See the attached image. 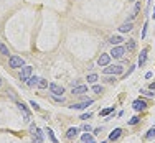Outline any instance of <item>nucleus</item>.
Segmentation results:
<instances>
[{
	"mask_svg": "<svg viewBox=\"0 0 155 143\" xmlns=\"http://www.w3.org/2000/svg\"><path fill=\"white\" fill-rule=\"evenodd\" d=\"M124 72V68L120 64H114V66H106L104 68V74H114V76H117V74H122Z\"/></svg>",
	"mask_w": 155,
	"mask_h": 143,
	"instance_id": "f257e3e1",
	"label": "nucleus"
},
{
	"mask_svg": "<svg viewBox=\"0 0 155 143\" xmlns=\"http://www.w3.org/2000/svg\"><path fill=\"white\" fill-rule=\"evenodd\" d=\"M8 66H10L12 69L23 68V66H25V61L21 59L20 56H10V59H8Z\"/></svg>",
	"mask_w": 155,
	"mask_h": 143,
	"instance_id": "f03ea898",
	"label": "nucleus"
},
{
	"mask_svg": "<svg viewBox=\"0 0 155 143\" xmlns=\"http://www.w3.org/2000/svg\"><path fill=\"white\" fill-rule=\"evenodd\" d=\"M30 132H31V135H33V140H35V143H43V133H41V130H40V128H36L35 125H31L30 127Z\"/></svg>",
	"mask_w": 155,
	"mask_h": 143,
	"instance_id": "7ed1b4c3",
	"label": "nucleus"
},
{
	"mask_svg": "<svg viewBox=\"0 0 155 143\" xmlns=\"http://www.w3.org/2000/svg\"><path fill=\"white\" fill-rule=\"evenodd\" d=\"M31 72H33L31 66H23V68H21V71H20V79L23 81V82H27V81L31 78Z\"/></svg>",
	"mask_w": 155,
	"mask_h": 143,
	"instance_id": "20e7f679",
	"label": "nucleus"
},
{
	"mask_svg": "<svg viewBox=\"0 0 155 143\" xmlns=\"http://www.w3.org/2000/svg\"><path fill=\"white\" fill-rule=\"evenodd\" d=\"M125 51H127V49H125L124 46H114L112 51H110V58H116V59H119V58L124 56Z\"/></svg>",
	"mask_w": 155,
	"mask_h": 143,
	"instance_id": "39448f33",
	"label": "nucleus"
},
{
	"mask_svg": "<svg viewBox=\"0 0 155 143\" xmlns=\"http://www.w3.org/2000/svg\"><path fill=\"white\" fill-rule=\"evenodd\" d=\"M50 92L53 95H56V97H60V95H63V92H64V89H63V86H58V84H50Z\"/></svg>",
	"mask_w": 155,
	"mask_h": 143,
	"instance_id": "423d86ee",
	"label": "nucleus"
},
{
	"mask_svg": "<svg viewBox=\"0 0 155 143\" xmlns=\"http://www.w3.org/2000/svg\"><path fill=\"white\" fill-rule=\"evenodd\" d=\"M17 105H18V109H20V110L23 112V115H25V120H27V122H30V120H31V113H30V110L27 109V105H25V104H21V102H18Z\"/></svg>",
	"mask_w": 155,
	"mask_h": 143,
	"instance_id": "0eeeda50",
	"label": "nucleus"
},
{
	"mask_svg": "<svg viewBox=\"0 0 155 143\" xmlns=\"http://www.w3.org/2000/svg\"><path fill=\"white\" fill-rule=\"evenodd\" d=\"M94 100H91V99H87V100H84V102H79V104H73V105H69L71 109H76V110H79V109H87V105H91Z\"/></svg>",
	"mask_w": 155,
	"mask_h": 143,
	"instance_id": "6e6552de",
	"label": "nucleus"
},
{
	"mask_svg": "<svg viewBox=\"0 0 155 143\" xmlns=\"http://www.w3.org/2000/svg\"><path fill=\"white\" fill-rule=\"evenodd\" d=\"M110 61V54H101L97 59V66H109Z\"/></svg>",
	"mask_w": 155,
	"mask_h": 143,
	"instance_id": "1a4fd4ad",
	"label": "nucleus"
},
{
	"mask_svg": "<svg viewBox=\"0 0 155 143\" xmlns=\"http://www.w3.org/2000/svg\"><path fill=\"white\" fill-rule=\"evenodd\" d=\"M78 133H79V128H78V127H71L68 132H66V138L73 140V138H76V137H78Z\"/></svg>",
	"mask_w": 155,
	"mask_h": 143,
	"instance_id": "9d476101",
	"label": "nucleus"
},
{
	"mask_svg": "<svg viewBox=\"0 0 155 143\" xmlns=\"http://www.w3.org/2000/svg\"><path fill=\"white\" fill-rule=\"evenodd\" d=\"M132 107H134V110H143V109H147V102L145 100H134Z\"/></svg>",
	"mask_w": 155,
	"mask_h": 143,
	"instance_id": "9b49d317",
	"label": "nucleus"
},
{
	"mask_svg": "<svg viewBox=\"0 0 155 143\" xmlns=\"http://www.w3.org/2000/svg\"><path fill=\"white\" fill-rule=\"evenodd\" d=\"M147 53H149V49H147V48H143V49L140 51V54H139V66H143V64H145V61H147Z\"/></svg>",
	"mask_w": 155,
	"mask_h": 143,
	"instance_id": "f8f14e48",
	"label": "nucleus"
},
{
	"mask_svg": "<svg viewBox=\"0 0 155 143\" xmlns=\"http://www.w3.org/2000/svg\"><path fill=\"white\" fill-rule=\"evenodd\" d=\"M120 135H122V130H120V128H116L114 132H110V135H109V140L116 141V140H119V138H120Z\"/></svg>",
	"mask_w": 155,
	"mask_h": 143,
	"instance_id": "ddd939ff",
	"label": "nucleus"
},
{
	"mask_svg": "<svg viewBox=\"0 0 155 143\" xmlns=\"http://www.w3.org/2000/svg\"><path fill=\"white\" fill-rule=\"evenodd\" d=\"M74 95H79V94H84V92H87V87L86 86H74L73 87V91H71Z\"/></svg>",
	"mask_w": 155,
	"mask_h": 143,
	"instance_id": "4468645a",
	"label": "nucleus"
},
{
	"mask_svg": "<svg viewBox=\"0 0 155 143\" xmlns=\"http://www.w3.org/2000/svg\"><path fill=\"white\" fill-rule=\"evenodd\" d=\"M130 30H132V23H130V21H125V23H122L119 27V31L120 33H127V31H130Z\"/></svg>",
	"mask_w": 155,
	"mask_h": 143,
	"instance_id": "2eb2a0df",
	"label": "nucleus"
},
{
	"mask_svg": "<svg viewBox=\"0 0 155 143\" xmlns=\"http://www.w3.org/2000/svg\"><path fill=\"white\" fill-rule=\"evenodd\" d=\"M38 82H40V78H36V76H31V78L27 81V86H28V87H35V86H38Z\"/></svg>",
	"mask_w": 155,
	"mask_h": 143,
	"instance_id": "dca6fc26",
	"label": "nucleus"
},
{
	"mask_svg": "<svg viewBox=\"0 0 155 143\" xmlns=\"http://www.w3.org/2000/svg\"><path fill=\"white\" fill-rule=\"evenodd\" d=\"M110 45H114V46H119L120 43H122V36H110Z\"/></svg>",
	"mask_w": 155,
	"mask_h": 143,
	"instance_id": "f3484780",
	"label": "nucleus"
},
{
	"mask_svg": "<svg viewBox=\"0 0 155 143\" xmlns=\"http://www.w3.org/2000/svg\"><path fill=\"white\" fill-rule=\"evenodd\" d=\"M87 82H89V84H96V82H97V74H87Z\"/></svg>",
	"mask_w": 155,
	"mask_h": 143,
	"instance_id": "a211bd4d",
	"label": "nucleus"
},
{
	"mask_svg": "<svg viewBox=\"0 0 155 143\" xmlns=\"http://www.w3.org/2000/svg\"><path fill=\"white\" fill-rule=\"evenodd\" d=\"M125 49H127V51H134L135 49V41H134V40H129L127 45H125Z\"/></svg>",
	"mask_w": 155,
	"mask_h": 143,
	"instance_id": "6ab92c4d",
	"label": "nucleus"
},
{
	"mask_svg": "<svg viewBox=\"0 0 155 143\" xmlns=\"http://www.w3.org/2000/svg\"><path fill=\"white\" fill-rule=\"evenodd\" d=\"M81 140H83V143H94L93 137H91V135H87V133H84L83 137H81Z\"/></svg>",
	"mask_w": 155,
	"mask_h": 143,
	"instance_id": "aec40b11",
	"label": "nucleus"
},
{
	"mask_svg": "<svg viewBox=\"0 0 155 143\" xmlns=\"http://www.w3.org/2000/svg\"><path fill=\"white\" fill-rule=\"evenodd\" d=\"M152 138H155V128H150L145 133V140H152Z\"/></svg>",
	"mask_w": 155,
	"mask_h": 143,
	"instance_id": "412c9836",
	"label": "nucleus"
},
{
	"mask_svg": "<svg viewBox=\"0 0 155 143\" xmlns=\"http://www.w3.org/2000/svg\"><path fill=\"white\" fill-rule=\"evenodd\" d=\"M0 53L3 54V56H8L10 54V51H8V48H7L5 45H3V43H0Z\"/></svg>",
	"mask_w": 155,
	"mask_h": 143,
	"instance_id": "4be33fe9",
	"label": "nucleus"
},
{
	"mask_svg": "<svg viewBox=\"0 0 155 143\" xmlns=\"http://www.w3.org/2000/svg\"><path fill=\"white\" fill-rule=\"evenodd\" d=\"M45 132L48 133V137H50V140H51V141H53V143H58V140L54 138V135H53V130H51V128H46Z\"/></svg>",
	"mask_w": 155,
	"mask_h": 143,
	"instance_id": "5701e85b",
	"label": "nucleus"
},
{
	"mask_svg": "<svg viewBox=\"0 0 155 143\" xmlns=\"http://www.w3.org/2000/svg\"><path fill=\"white\" fill-rule=\"evenodd\" d=\"M38 87H41V89H45V87H48V81H46V79H41V78H40Z\"/></svg>",
	"mask_w": 155,
	"mask_h": 143,
	"instance_id": "b1692460",
	"label": "nucleus"
},
{
	"mask_svg": "<svg viewBox=\"0 0 155 143\" xmlns=\"http://www.w3.org/2000/svg\"><path fill=\"white\" fill-rule=\"evenodd\" d=\"M139 117H132V119L130 120H129V125H135V123H139Z\"/></svg>",
	"mask_w": 155,
	"mask_h": 143,
	"instance_id": "393cba45",
	"label": "nucleus"
},
{
	"mask_svg": "<svg viewBox=\"0 0 155 143\" xmlns=\"http://www.w3.org/2000/svg\"><path fill=\"white\" fill-rule=\"evenodd\" d=\"M114 110V107H109V109H104V110H101V115H109L110 112Z\"/></svg>",
	"mask_w": 155,
	"mask_h": 143,
	"instance_id": "a878e982",
	"label": "nucleus"
},
{
	"mask_svg": "<svg viewBox=\"0 0 155 143\" xmlns=\"http://www.w3.org/2000/svg\"><path fill=\"white\" fill-rule=\"evenodd\" d=\"M93 91H94L96 94H101V92H102V87H101V86H94Z\"/></svg>",
	"mask_w": 155,
	"mask_h": 143,
	"instance_id": "bb28decb",
	"label": "nucleus"
},
{
	"mask_svg": "<svg viewBox=\"0 0 155 143\" xmlns=\"http://www.w3.org/2000/svg\"><path fill=\"white\" fill-rule=\"evenodd\" d=\"M30 105H31V107H33V109H35V110H40V105H38V104H36V102H35V100H30Z\"/></svg>",
	"mask_w": 155,
	"mask_h": 143,
	"instance_id": "cd10ccee",
	"label": "nucleus"
},
{
	"mask_svg": "<svg viewBox=\"0 0 155 143\" xmlns=\"http://www.w3.org/2000/svg\"><path fill=\"white\" fill-rule=\"evenodd\" d=\"M139 10H140V3H137V5H135V8H134V13H132V15H130V17H132V18H134L135 15H137V12H139Z\"/></svg>",
	"mask_w": 155,
	"mask_h": 143,
	"instance_id": "c85d7f7f",
	"label": "nucleus"
},
{
	"mask_svg": "<svg viewBox=\"0 0 155 143\" xmlns=\"http://www.w3.org/2000/svg\"><path fill=\"white\" fill-rule=\"evenodd\" d=\"M79 119H81V120H87V119H91V113H89V112H87V113H83Z\"/></svg>",
	"mask_w": 155,
	"mask_h": 143,
	"instance_id": "c756f323",
	"label": "nucleus"
},
{
	"mask_svg": "<svg viewBox=\"0 0 155 143\" xmlns=\"http://www.w3.org/2000/svg\"><path fill=\"white\" fill-rule=\"evenodd\" d=\"M140 92H142V94H145V95H150V97H155V92H149V91H145V89H142Z\"/></svg>",
	"mask_w": 155,
	"mask_h": 143,
	"instance_id": "7c9ffc66",
	"label": "nucleus"
},
{
	"mask_svg": "<svg viewBox=\"0 0 155 143\" xmlns=\"http://www.w3.org/2000/svg\"><path fill=\"white\" fill-rule=\"evenodd\" d=\"M147 27H149V25H143V30H142V38H145V35H147Z\"/></svg>",
	"mask_w": 155,
	"mask_h": 143,
	"instance_id": "2f4dec72",
	"label": "nucleus"
},
{
	"mask_svg": "<svg viewBox=\"0 0 155 143\" xmlns=\"http://www.w3.org/2000/svg\"><path fill=\"white\" fill-rule=\"evenodd\" d=\"M83 130H86V132H91V127H89V125H84V127H83Z\"/></svg>",
	"mask_w": 155,
	"mask_h": 143,
	"instance_id": "473e14b6",
	"label": "nucleus"
},
{
	"mask_svg": "<svg viewBox=\"0 0 155 143\" xmlns=\"http://www.w3.org/2000/svg\"><path fill=\"white\" fill-rule=\"evenodd\" d=\"M150 89H155V82H152V84H150Z\"/></svg>",
	"mask_w": 155,
	"mask_h": 143,
	"instance_id": "72a5a7b5",
	"label": "nucleus"
},
{
	"mask_svg": "<svg viewBox=\"0 0 155 143\" xmlns=\"http://www.w3.org/2000/svg\"><path fill=\"white\" fill-rule=\"evenodd\" d=\"M0 87H2V78H0Z\"/></svg>",
	"mask_w": 155,
	"mask_h": 143,
	"instance_id": "f704fd0d",
	"label": "nucleus"
},
{
	"mask_svg": "<svg viewBox=\"0 0 155 143\" xmlns=\"http://www.w3.org/2000/svg\"><path fill=\"white\" fill-rule=\"evenodd\" d=\"M130 2H134V0H130Z\"/></svg>",
	"mask_w": 155,
	"mask_h": 143,
	"instance_id": "c9c22d12",
	"label": "nucleus"
},
{
	"mask_svg": "<svg viewBox=\"0 0 155 143\" xmlns=\"http://www.w3.org/2000/svg\"><path fill=\"white\" fill-rule=\"evenodd\" d=\"M102 143H106V141H102Z\"/></svg>",
	"mask_w": 155,
	"mask_h": 143,
	"instance_id": "e433bc0d",
	"label": "nucleus"
}]
</instances>
